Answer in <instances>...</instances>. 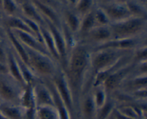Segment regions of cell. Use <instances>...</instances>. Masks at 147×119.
<instances>
[{
    "label": "cell",
    "mask_w": 147,
    "mask_h": 119,
    "mask_svg": "<svg viewBox=\"0 0 147 119\" xmlns=\"http://www.w3.org/2000/svg\"><path fill=\"white\" fill-rule=\"evenodd\" d=\"M92 47L83 42H78L69 52L63 69L70 87L76 114L82 94L91 88L90 57Z\"/></svg>",
    "instance_id": "6da1fadb"
},
{
    "label": "cell",
    "mask_w": 147,
    "mask_h": 119,
    "mask_svg": "<svg viewBox=\"0 0 147 119\" xmlns=\"http://www.w3.org/2000/svg\"><path fill=\"white\" fill-rule=\"evenodd\" d=\"M25 48L28 56L27 65L31 69L36 77L43 81L51 80L57 71L61 68L60 64L48 54L40 52L27 47H25Z\"/></svg>",
    "instance_id": "7a4b0ae2"
},
{
    "label": "cell",
    "mask_w": 147,
    "mask_h": 119,
    "mask_svg": "<svg viewBox=\"0 0 147 119\" xmlns=\"http://www.w3.org/2000/svg\"><path fill=\"white\" fill-rule=\"evenodd\" d=\"M147 17H131L109 24L111 39H127L146 34Z\"/></svg>",
    "instance_id": "3957f363"
},
{
    "label": "cell",
    "mask_w": 147,
    "mask_h": 119,
    "mask_svg": "<svg viewBox=\"0 0 147 119\" xmlns=\"http://www.w3.org/2000/svg\"><path fill=\"white\" fill-rule=\"evenodd\" d=\"M133 51H124L113 49H103L92 51L90 57V74L92 80L93 76L98 73L112 67L123 56Z\"/></svg>",
    "instance_id": "277c9868"
},
{
    "label": "cell",
    "mask_w": 147,
    "mask_h": 119,
    "mask_svg": "<svg viewBox=\"0 0 147 119\" xmlns=\"http://www.w3.org/2000/svg\"><path fill=\"white\" fill-rule=\"evenodd\" d=\"M136 63L133 60L115 69L102 84L109 95L117 91L126 79L134 73Z\"/></svg>",
    "instance_id": "5b68a950"
},
{
    "label": "cell",
    "mask_w": 147,
    "mask_h": 119,
    "mask_svg": "<svg viewBox=\"0 0 147 119\" xmlns=\"http://www.w3.org/2000/svg\"><path fill=\"white\" fill-rule=\"evenodd\" d=\"M24 87V85L17 82L9 74H0V99L2 102L20 104Z\"/></svg>",
    "instance_id": "8992f818"
},
{
    "label": "cell",
    "mask_w": 147,
    "mask_h": 119,
    "mask_svg": "<svg viewBox=\"0 0 147 119\" xmlns=\"http://www.w3.org/2000/svg\"><path fill=\"white\" fill-rule=\"evenodd\" d=\"M50 82L55 90L56 93L70 112L73 118L76 119V112L73 95L64 70L60 68L55 75L53 77V78L50 80Z\"/></svg>",
    "instance_id": "52a82bcc"
},
{
    "label": "cell",
    "mask_w": 147,
    "mask_h": 119,
    "mask_svg": "<svg viewBox=\"0 0 147 119\" xmlns=\"http://www.w3.org/2000/svg\"><path fill=\"white\" fill-rule=\"evenodd\" d=\"M144 45H146V34L132 38L119 39V40L111 39L106 42L94 47L92 49V51L103 50V49L133 51L135 49Z\"/></svg>",
    "instance_id": "ba28073f"
},
{
    "label": "cell",
    "mask_w": 147,
    "mask_h": 119,
    "mask_svg": "<svg viewBox=\"0 0 147 119\" xmlns=\"http://www.w3.org/2000/svg\"><path fill=\"white\" fill-rule=\"evenodd\" d=\"M32 87L36 107L45 106H54L53 93L47 81L37 80L33 83Z\"/></svg>",
    "instance_id": "9c48e42d"
},
{
    "label": "cell",
    "mask_w": 147,
    "mask_h": 119,
    "mask_svg": "<svg viewBox=\"0 0 147 119\" xmlns=\"http://www.w3.org/2000/svg\"><path fill=\"white\" fill-rule=\"evenodd\" d=\"M96 111L97 108L93 101L91 89H90L85 91L80 97L76 118L80 119H96Z\"/></svg>",
    "instance_id": "30bf717a"
},
{
    "label": "cell",
    "mask_w": 147,
    "mask_h": 119,
    "mask_svg": "<svg viewBox=\"0 0 147 119\" xmlns=\"http://www.w3.org/2000/svg\"><path fill=\"white\" fill-rule=\"evenodd\" d=\"M111 40L109 26L105 27H95L84 37H82L78 42H83L88 44L92 49L98 44L104 43Z\"/></svg>",
    "instance_id": "8fae6325"
},
{
    "label": "cell",
    "mask_w": 147,
    "mask_h": 119,
    "mask_svg": "<svg viewBox=\"0 0 147 119\" xmlns=\"http://www.w3.org/2000/svg\"><path fill=\"white\" fill-rule=\"evenodd\" d=\"M98 7L104 11L111 23L117 22L131 17L126 4L111 1L108 4Z\"/></svg>",
    "instance_id": "7c38bea8"
},
{
    "label": "cell",
    "mask_w": 147,
    "mask_h": 119,
    "mask_svg": "<svg viewBox=\"0 0 147 119\" xmlns=\"http://www.w3.org/2000/svg\"><path fill=\"white\" fill-rule=\"evenodd\" d=\"M146 74L134 75L132 73L127 79L123 81L118 90L126 94L131 95L139 90L146 89ZM117 90V91H118Z\"/></svg>",
    "instance_id": "4fadbf2b"
},
{
    "label": "cell",
    "mask_w": 147,
    "mask_h": 119,
    "mask_svg": "<svg viewBox=\"0 0 147 119\" xmlns=\"http://www.w3.org/2000/svg\"><path fill=\"white\" fill-rule=\"evenodd\" d=\"M11 32L25 47L50 56L44 44L40 42L33 34L20 30H11Z\"/></svg>",
    "instance_id": "5bb4252c"
},
{
    "label": "cell",
    "mask_w": 147,
    "mask_h": 119,
    "mask_svg": "<svg viewBox=\"0 0 147 119\" xmlns=\"http://www.w3.org/2000/svg\"><path fill=\"white\" fill-rule=\"evenodd\" d=\"M30 1L36 7L40 15L42 17L43 19L49 21L58 28H61L63 24L61 14H59L51 7L42 4L37 0H30Z\"/></svg>",
    "instance_id": "9a60e30c"
},
{
    "label": "cell",
    "mask_w": 147,
    "mask_h": 119,
    "mask_svg": "<svg viewBox=\"0 0 147 119\" xmlns=\"http://www.w3.org/2000/svg\"><path fill=\"white\" fill-rule=\"evenodd\" d=\"M61 17L63 25L65 26L66 28L76 37L79 30L81 18L73 9L67 7L63 9Z\"/></svg>",
    "instance_id": "2e32d148"
},
{
    "label": "cell",
    "mask_w": 147,
    "mask_h": 119,
    "mask_svg": "<svg viewBox=\"0 0 147 119\" xmlns=\"http://www.w3.org/2000/svg\"><path fill=\"white\" fill-rule=\"evenodd\" d=\"M7 66L8 69V74L17 82L25 85L20 73V66L16 57V54L9 44H7Z\"/></svg>",
    "instance_id": "e0dca14e"
},
{
    "label": "cell",
    "mask_w": 147,
    "mask_h": 119,
    "mask_svg": "<svg viewBox=\"0 0 147 119\" xmlns=\"http://www.w3.org/2000/svg\"><path fill=\"white\" fill-rule=\"evenodd\" d=\"M0 113L7 119H25V110L20 104L17 103L1 102Z\"/></svg>",
    "instance_id": "ac0fdd59"
},
{
    "label": "cell",
    "mask_w": 147,
    "mask_h": 119,
    "mask_svg": "<svg viewBox=\"0 0 147 119\" xmlns=\"http://www.w3.org/2000/svg\"><path fill=\"white\" fill-rule=\"evenodd\" d=\"M20 14L24 16L26 18L36 22L40 25L45 24V21L42 17L40 15L39 11L32 4L30 0H25L21 5L20 6Z\"/></svg>",
    "instance_id": "d6986e66"
},
{
    "label": "cell",
    "mask_w": 147,
    "mask_h": 119,
    "mask_svg": "<svg viewBox=\"0 0 147 119\" xmlns=\"http://www.w3.org/2000/svg\"><path fill=\"white\" fill-rule=\"evenodd\" d=\"M40 32H41L43 44L48 51L49 54L54 60H55L57 63H59V57L57 54V50H56L55 44L54 40H53V36L50 33V30H48L45 24L40 26Z\"/></svg>",
    "instance_id": "ffe728a7"
},
{
    "label": "cell",
    "mask_w": 147,
    "mask_h": 119,
    "mask_svg": "<svg viewBox=\"0 0 147 119\" xmlns=\"http://www.w3.org/2000/svg\"><path fill=\"white\" fill-rule=\"evenodd\" d=\"M20 105L24 109L25 112L33 111L35 110L34 93L32 85H25L21 93Z\"/></svg>",
    "instance_id": "44dd1931"
},
{
    "label": "cell",
    "mask_w": 147,
    "mask_h": 119,
    "mask_svg": "<svg viewBox=\"0 0 147 119\" xmlns=\"http://www.w3.org/2000/svg\"><path fill=\"white\" fill-rule=\"evenodd\" d=\"M95 27H96V22H95L94 17V9H93L92 11H90L88 14L82 17L81 19H80L79 30L78 32L77 35H76L77 41L78 42V40H80L82 37H84Z\"/></svg>",
    "instance_id": "7402d4cb"
},
{
    "label": "cell",
    "mask_w": 147,
    "mask_h": 119,
    "mask_svg": "<svg viewBox=\"0 0 147 119\" xmlns=\"http://www.w3.org/2000/svg\"><path fill=\"white\" fill-rule=\"evenodd\" d=\"M33 119H60L55 106H45L36 107Z\"/></svg>",
    "instance_id": "603a6c76"
},
{
    "label": "cell",
    "mask_w": 147,
    "mask_h": 119,
    "mask_svg": "<svg viewBox=\"0 0 147 119\" xmlns=\"http://www.w3.org/2000/svg\"><path fill=\"white\" fill-rule=\"evenodd\" d=\"M117 103L111 95L109 96L106 103L100 108L97 109L96 119H108L114 112Z\"/></svg>",
    "instance_id": "cb8c5ba5"
},
{
    "label": "cell",
    "mask_w": 147,
    "mask_h": 119,
    "mask_svg": "<svg viewBox=\"0 0 147 119\" xmlns=\"http://www.w3.org/2000/svg\"><path fill=\"white\" fill-rule=\"evenodd\" d=\"M125 4L131 17H147L146 4H143L139 0H128Z\"/></svg>",
    "instance_id": "d4e9b609"
},
{
    "label": "cell",
    "mask_w": 147,
    "mask_h": 119,
    "mask_svg": "<svg viewBox=\"0 0 147 119\" xmlns=\"http://www.w3.org/2000/svg\"><path fill=\"white\" fill-rule=\"evenodd\" d=\"M92 95H93V101L96 105V108L98 109L101 108L106 103L109 95L102 85L91 88Z\"/></svg>",
    "instance_id": "484cf974"
},
{
    "label": "cell",
    "mask_w": 147,
    "mask_h": 119,
    "mask_svg": "<svg viewBox=\"0 0 147 119\" xmlns=\"http://www.w3.org/2000/svg\"><path fill=\"white\" fill-rule=\"evenodd\" d=\"M96 7L94 0H78L76 7L73 9L76 14L82 18L88 14Z\"/></svg>",
    "instance_id": "4316f807"
},
{
    "label": "cell",
    "mask_w": 147,
    "mask_h": 119,
    "mask_svg": "<svg viewBox=\"0 0 147 119\" xmlns=\"http://www.w3.org/2000/svg\"><path fill=\"white\" fill-rule=\"evenodd\" d=\"M1 11L7 17H15L20 14V7L14 0H2Z\"/></svg>",
    "instance_id": "83f0119b"
},
{
    "label": "cell",
    "mask_w": 147,
    "mask_h": 119,
    "mask_svg": "<svg viewBox=\"0 0 147 119\" xmlns=\"http://www.w3.org/2000/svg\"><path fill=\"white\" fill-rule=\"evenodd\" d=\"M94 17L96 27H105L111 24L106 13L101 8L96 6L94 8Z\"/></svg>",
    "instance_id": "f1b7e54d"
},
{
    "label": "cell",
    "mask_w": 147,
    "mask_h": 119,
    "mask_svg": "<svg viewBox=\"0 0 147 119\" xmlns=\"http://www.w3.org/2000/svg\"><path fill=\"white\" fill-rule=\"evenodd\" d=\"M133 60L136 63L147 62V47L146 45L141 46L135 49L132 53Z\"/></svg>",
    "instance_id": "f546056e"
},
{
    "label": "cell",
    "mask_w": 147,
    "mask_h": 119,
    "mask_svg": "<svg viewBox=\"0 0 147 119\" xmlns=\"http://www.w3.org/2000/svg\"><path fill=\"white\" fill-rule=\"evenodd\" d=\"M37 1L41 2L42 4H45V5H47L48 7H51L52 9L55 10L57 12H58L60 14H61L63 9L66 7H64L59 0H37Z\"/></svg>",
    "instance_id": "4dcf8cb0"
},
{
    "label": "cell",
    "mask_w": 147,
    "mask_h": 119,
    "mask_svg": "<svg viewBox=\"0 0 147 119\" xmlns=\"http://www.w3.org/2000/svg\"><path fill=\"white\" fill-rule=\"evenodd\" d=\"M7 45L0 41V63L7 64Z\"/></svg>",
    "instance_id": "1f68e13d"
},
{
    "label": "cell",
    "mask_w": 147,
    "mask_h": 119,
    "mask_svg": "<svg viewBox=\"0 0 147 119\" xmlns=\"http://www.w3.org/2000/svg\"><path fill=\"white\" fill-rule=\"evenodd\" d=\"M78 1V0H66V5H67V7L73 9L77 4Z\"/></svg>",
    "instance_id": "d6a6232c"
},
{
    "label": "cell",
    "mask_w": 147,
    "mask_h": 119,
    "mask_svg": "<svg viewBox=\"0 0 147 119\" xmlns=\"http://www.w3.org/2000/svg\"><path fill=\"white\" fill-rule=\"evenodd\" d=\"M0 74H8V69L7 64L0 63Z\"/></svg>",
    "instance_id": "836d02e7"
},
{
    "label": "cell",
    "mask_w": 147,
    "mask_h": 119,
    "mask_svg": "<svg viewBox=\"0 0 147 119\" xmlns=\"http://www.w3.org/2000/svg\"><path fill=\"white\" fill-rule=\"evenodd\" d=\"M94 1L96 3V6H100L108 4V3L112 1V0H94Z\"/></svg>",
    "instance_id": "e575fe53"
},
{
    "label": "cell",
    "mask_w": 147,
    "mask_h": 119,
    "mask_svg": "<svg viewBox=\"0 0 147 119\" xmlns=\"http://www.w3.org/2000/svg\"><path fill=\"white\" fill-rule=\"evenodd\" d=\"M128 0H112V1L116 3H119V4H125L127 2Z\"/></svg>",
    "instance_id": "d590c367"
},
{
    "label": "cell",
    "mask_w": 147,
    "mask_h": 119,
    "mask_svg": "<svg viewBox=\"0 0 147 119\" xmlns=\"http://www.w3.org/2000/svg\"><path fill=\"white\" fill-rule=\"evenodd\" d=\"M14 1H15L16 3H17V5L19 6V7H20V5H21L22 4L23 2H24V1H25V0H14Z\"/></svg>",
    "instance_id": "8d00e7d4"
},
{
    "label": "cell",
    "mask_w": 147,
    "mask_h": 119,
    "mask_svg": "<svg viewBox=\"0 0 147 119\" xmlns=\"http://www.w3.org/2000/svg\"><path fill=\"white\" fill-rule=\"evenodd\" d=\"M59 1L63 4V5L64 7H67V5H66V0H59Z\"/></svg>",
    "instance_id": "74e56055"
},
{
    "label": "cell",
    "mask_w": 147,
    "mask_h": 119,
    "mask_svg": "<svg viewBox=\"0 0 147 119\" xmlns=\"http://www.w3.org/2000/svg\"><path fill=\"white\" fill-rule=\"evenodd\" d=\"M0 119H7V118L4 117V116H3V115L1 114V113H0Z\"/></svg>",
    "instance_id": "f35d334b"
},
{
    "label": "cell",
    "mask_w": 147,
    "mask_h": 119,
    "mask_svg": "<svg viewBox=\"0 0 147 119\" xmlns=\"http://www.w3.org/2000/svg\"><path fill=\"white\" fill-rule=\"evenodd\" d=\"M139 1H141V2L143 3V4H146V0H139Z\"/></svg>",
    "instance_id": "ab89813d"
},
{
    "label": "cell",
    "mask_w": 147,
    "mask_h": 119,
    "mask_svg": "<svg viewBox=\"0 0 147 119\" xmlns=\"http://www.w3.org/2000/svg\"><path fill=\"white\" fill-rule=\"evenodd\" d=\"M108 119H114V117H113V114H112L111 116L110 117H109Z\"/></svg>",
    "instance_id": "60d3db41"
},
{
    "label": "cell",
    "mask_w": 147,
    "mask_h": 119,
    "mask_svg": "<svg viewBox=\"0 0 147 119\" xmlns=\"http://www.w3.org/2000/svg\"><path fill=\"white\" fill-rule=\"evenodd\" d=\"M1 3H2V0H0V11L1 9Z\"/></svg>",
    "instance_id": "b9f144b4"
},
{
    "label": "cell",
    "mask_w": 147,
    "mask_h": 119,
    "mask_svg": "<svg viewBox=\"0 0 147 119\" xmlns=\"http://www.w3.org/2000/svg\"><path fill=\"white\" fill-rule=\"evenodd\" d=\"M1 28H0V37H2V34H1Z\"/></svg>",
    "instance_id": "7bdbcfd3"
},
{
    "label": "cell",
    "mask_w": 147,
    "mask_h": 119,
    "mask_svg": "<svg viewBox=\"0 0 147 119\" xmlns=\"http://www.w3.org/2000/svg\"><path fill=\"white\" fill-rule=\"evenodd\" d=\"M1 102H2V101H1V99H0V104H1Z\"/></svg>",
    "instance_id": "ee69618b"
},
{
    "label": "cell",
    "mask_w": 147,
    "mask_h": 119,
    "mask_svg": "<svg viewBox=\"0 0 147 119\" xmlns=\"http://www.w3.org/2000/svg\"><path fill=\"white\" fill-rule=\"evenodd\" d=\"M76 119H80V118H78V117H77V118H76Z\"/></svg>",
    "instance_id": "f6af8a7d"
},
{
    "label": "cell",
    "mask_w": 147,
    "mask_h": 119,
    "mask_svg": "<svg viewBox=\"0 0 147 119\" xmlns=\"http://www.w3.org/2000/svg\"><path fill=\"white\" fill-rule=\"evenodd\" d=\"M0 41H1V37H0Z\"/></svg>",
    "instance_id": "bcb514c9"
}]
</instances>
